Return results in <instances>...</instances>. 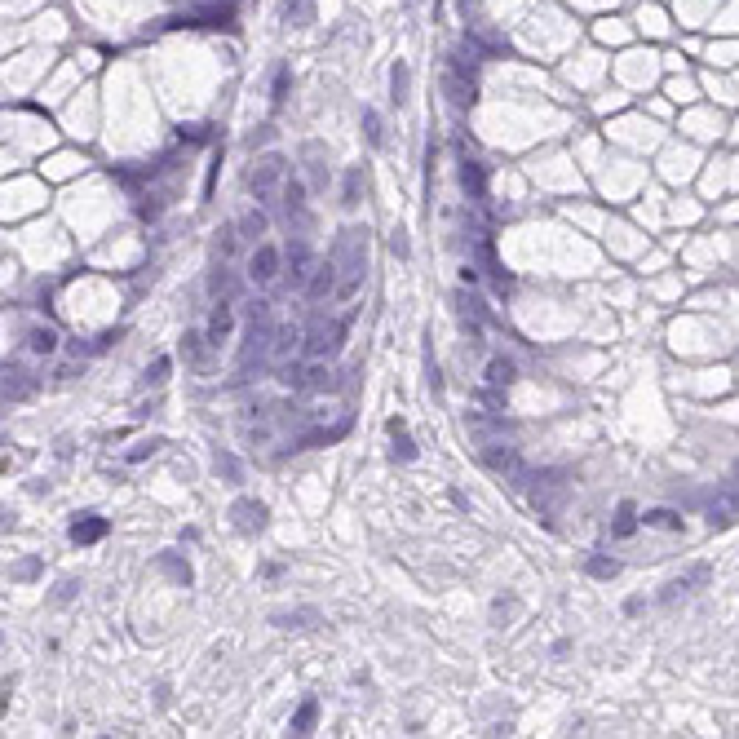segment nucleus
<instances>
[{
	"mask_svg": "<svg viewBox=\"0 0 739 739\" xmlns=\"http://www.w3.org/2000/svg\"><path fill=\"white\" fill-rule=\"evenodd\" d=\"M332 266L341 275L337 284V297L350 301L359 288H364V266H368V231H359V226H346V231L337 235L332 244Z\"/></svg>",
	"mask_w": 739,
	"mask_h": 739,
	"instance_id": "obj_1",
	"label": "nucleus"
},
{
	"mask_svg": "<svg viewBox=\"0 0 739 739\" xmlns=\"http://www.w3.org/2000/svg\"><path fill=\"white\" fill-rule=\"evenodd\" d=\"M288 182V160L284 155H261L248 173V191L257 195V204H270Z\"/></svg>",
	"mask_w": 739,
	"mask_h": 739,
	"instance_id": "obj_2",
	"label": "nucleus"
},
{
	"mask_svg": "<svg viewBox=\"0 0 739 739\" xmlns=\"http://www.w3.org/2000/svg\"><path fill=\"white\" fill-rule=\"evenodd\" d=\"M341 346H346V319L319 323L306 332V354H315V359H332V354H341Z\"/></svg>",
	"mask_w": 739,
	"mask_h": 739,
	"instance_id": "obj_3",
	"label": "nucleus"
},
{
	"mask_svg": "<svg viewBox=\"0 0 739 739\" xmlns=\"http://www.w3.org/2000/svg\"><path fill=\"white\" fill-rule=\"evenodd\" d=\"M279 270H284V257H279V248H275V244H257L253 257H248V279H253L257 288H270L275 279H279Z\"/></svg>",
	"mask_w": 739,
	"mask_h": 739,
	"instance_id": "obj_4",
	"label": "nucleus"
},
{
	"mask_svg": "<svg viewBox=\"0 0 739 739\" xmlns=\"http://www.w3.org/2000/svg\"><path fill=\"white\" fill-rule=\"evenodd\" d=\"M204 332H208V346H212V350H222L226 341H231V332H235V301H231V297H217V306H212Z\"/></svg>",
	"mask_w": 739,
	"mask_h": 739,
	"instance_id": "obj_5",
	"label": "nucleus"
},
{
	"mask_svg": "<svg viewBox=\"0 0 739 739\" xmlns=\"http://www.w3.org/2000/svg\"><path fill=\"white\" fill-rule=\"evenodd\" d=\"M310 275H315V257H310V244L297 235V244H288V284L306 292Z\"/></svg>",
	"mask_w": 739,
	"mask_h": 739,
	"instance_id": "obj_6",
	"label": "nucleus"
},
{
	"mask_svg": "<svg viewBox=\"0 0 739 739\" xmlns=\"http://www.w3.org/2000/svg\"><path fill=\"white\" fill-rule=\"evenodd\" d=\"M284 208H288V226H297V235H306V226H310L306 182H297V177H288V182H284Z\"/></svg>",
	"mask_w": 739,
	"mask_h": 739,
	"instance_id": "obj_7",
	"label": "nucleus"
},
{
	"mask_svg": "<svg viewBox=\"0 0 739 739\" xmlns=\"http://www.w3.org/2000/svg\"><path fill=\"white\" fill-rule=\"evenodd\" d=\"M531 505L540 509V514H553L558 500H563V474H536L531 479Z\"/></svg>",
	"mask_w": 739,
	"mask_h": 739,
	"instance_id": "obj_8",
	"label": "nucleus"
},
{
	"mask_svg": "<svg viewBox=\"0 0 739 739\" xmlns=\"http://www.w3.org/2000/svg\"><path fill=\"white\" fill-rule=\"evenodd\" d=\"M266 514H270V509L261 505V500H235V505H231L235 531H244V536H257L261 527H266Z\"/></svg>",
	"mask_w": 739,
	"mask_h": 739,
	"instance_id": "obj_9",
	"label": "nucleus"
},
{
	"mask_svg": "<svg viewBox=\"0 0 739 739\" xmlns=\"http://www.w3.org/2000/svg\"><path fill=\"white\" fill-rule=\"evenodd\" d=\"M699 584H709V567H704V563L686 567L678 580H668V584H664V594H660V602H678L682 594H691V589H699Z\"/></svg>",
	"mask_w": 739,
	"mask_h": 739,
	"instance_id": "obj_10",
	"label": "nucleus"
},
{
	"mask_svg": "<svg viewBox=\"0 0 739 739\" xmlns=\"http://www.w3.org/2000/svg\"><path fill=\"white\" fill-rule=\"evenodd\" d=\"M337 284H341V275H337V266H332V257H328L323 266H315V275H310L306 297H310V301H323V297H332V292H337Z\"/></svg>",
	"mask_w": 739,
	"mask_h": 739,
	"instance_id": "obj_11",
	"label": "nucleus"
},
{
	"mask_svg": "<svg viewBox=\"0 0 739 739\" xmlns=\"http://www.w3.org/2000/svg\"><path fill=\"white\" fill-rule=\"evenodd\" d=\"M208 332H195V328H186V337H182V359L195 368V372H208Z\"/></svg>",
	"mask_w": 739,
	"mask_h": 739,
	"instance_id": "obj_12",
	"label": "nucleus"
},
{
	"mask_svg": "<svg viewBox=\"0 0 739 739\" xmlns=\"http://www.w3.org/2000/svg\"><path fill=\"white\" fill-rule=\"evenodd\" d=\"M483 376H487V390H509V385L518 381V368H514V359L496 354V359L487 364V372H483Z\"/></svg>",
	"mask_w": 739,
	"mask_h": 739,
	"instance_id": "obj_13",
	"label": "nucleus"
},
{
	"mask_svg": "<svg viewBox=\"0 0 739 739\" xmlns=\"http://www.w3.org/2000/svg\"><path fill=\"white\" fill-rule=\"evenodd\" d=\"M102 536H107V518H97V514H85V518L71 522V540L76 545H97Z\"/></svg>",
	"mask_w": 739,
	"mask_h": 739,
	"instance_id": "obj_14",
	"label": "nucleus"
},
{
	"mask_svg": "<svg viewBox=\"0 0 739 739\" xmlns=\"http://www.w3.org/2000/svg\"><path fill=\"white\" fill-rule=\"evenodd\" d=\"M306 155V169H310V191H328V173H323V146L319 142H306L301 146Z\"/></svg>",
	"mask_w": 739,
	"mask_h": 739,
	"instance_id": "obj_15",
	"label": "nucleus"
},
{
	"mask_svg": "<svg viewBox=\"0 0 739 739\" xmlns=\"http://www.w3.org/2000/svg\"><path fill=\"white\" fill-rule=\"evenodd\" d=\"M301 341H306V337H301V328H275V346H270V359H275V364H284V359H288L292 350H297Z\"/></svg>",
	"mask_w": 739,
	"mask_h": 739,
	"instance_id": "obj_16",
	"label": "nucleus"
},
{
	"mask_svg": "<svg viewBox=\"0 0 739 739\" xmlns=\"http://www.w3.org/2000/svg\"><path fill=\"white\" fill-rule=\"evenodd\" d=\"M266 231H270V222H266V212H261V208H248V212L239 217V235H244V239L266 244Z\"/></svg>",
	"mask_w": 739,
	"mask_h": 739,
	"instance_id": "obj_17",
	"label": "nucleus"
},
{
	"mask_svg": "<svg viewBox=\"0 0 739 739\" xmlns=\"http://www.w3.org/2000/svg\"><path fill=\"white\" fill-rule=\"evenodd\" d=\"M461 182H465V191H469V200H483V195H487V173H483V164L461 160Z\"/></svg>",
	"mask_w": 739,
	"mask_h": 739,
	"instance_id": "obj_18",
	"label": "nucleus"
},
{
	"mask_svg": "<svg viewBox=\"0 0 739 739\" xmlns=\"http://www.w3.org/2000/svg\"><path fill=\"white\" fill-rule=\"evenodd\" d=\"M390 438H394V456H399V461H412L416 456V447H412V438H407V425H403V416H390Z\"/></svg>",
	"mask_w": 739,
	"mask_h": 739,
	"instance_id": "obj_19",
	"label": "nucleus"
},
{
	"mask_svg": "<svg viewBox=\"0 0 739 739\" xmlns=\"http://www.w3.org/2000/svg\"><path fill=\"white\" fill-rule=\"evenodd\" d=\"M31 390H36V381H31V376H27L18 364H9V368H5V394H9V399H27Z\"/></svg>",
	"mask_w": 739,
	"mask_h": 739,
	"instance_id": "obj_20",
	"label": "nucleus"
},
{
	"mask_svg": "<svg viewBox=\"0 0 739 739\" xmlns=\"http://www.w3.org/2000/svg\"><path fill=\"white\" fill-rule=\"evenodd\" d=\"M407 89H412V67L407 62H394V71H390V97L394 102H407Z\"/></svg>",
	"mask_w": 739,
	"mask_h": 739,
	"instance_id": "obj_21",
	"label": "nucleus"
},
{
	"mask_svg": "<svg viewBox=\"0 0 739 739\" xmlns=\"http://www.w3.org/2000/svg\"><path fill=\"white\" fill-rule=\"evenodd\" d=\"M735 514H739V505L726 496V491H721V500H713V505H709V522H713V527H731V522H735Z\"/></svg>",
	"mask_w": 739,
	"mask_h": 739,
	"instance_id": "obj_22",
	"label": "nucleus"
},
{
	"mask_svg": "<svg viewBox=\"0 0 739 739\" xmlns=\"http://www.w3.org/2000/svg\"><path fill=\"white\" fill-rule=\"evenodd\" d=\"M27 346H31V354H54L58 350V332H54V328H31Z\"/></svg>",
	"mask_w": 739,
	"mask_h": 739,
	"instance_id": "obj_23",
	"label": "nucleus"
},
{
	"mask_svg": "<svg viewBox=\"0 0 739 739\" xmlns=\"http://www.w3.org/2000/svg\"><path fill=\"white\" fill-rule=\"evenodd\" d=\"M642 522L647 527H660V531H682V514H673V509H647Z\"/></svg>",
	"mask_w": 739,
	"mask_h": 739,
	"instance_id": "obj_24",
	"label": "nucleus"
},
{
	"mask_svg": "<svg viewBox=\"0 0 739 739\" xmlns=\"http://www.w3.org/2000/svg\"><path fill=\"white\" fill-rule=\"evenodd\" d=\"M315 717H319V699H306L297 713H292V735H310L315 731Z\"/></svg>",
	"mask_w": 739,
	"mask_h": 739,
	"instance_id": "obj_25",
	"label": "nucleus"
},
{
	"mask_svg": "<svg viewBox=\"0 0 739 739\" xmlns=\"http://www.w3.org/2000/svg\"><path fill=\"white\" fill-rule=\"evenodd\" d=\"M208 288H212V297H231L235 301V292H239V284H235V275L226 270V266H217L212 270V279H208Z\"/></svg>",
	"mask_w": 739,
	"mask_h": 739,
	"instance_id": "obj_26",
	"label": "nucleus"
},
{
	"mask_svg": "<svg viewBox=\"0 0 739 739\" xmlns=\"http://www.w3.org/2000/svg\"><path fill=\"white\" fill-rule=\"evenodd\" d=\"M633 527H637V509H633L629 500H624V505L615 509V522H611V536H620V540H624V536H633Z\"/></svg>",
	"mask_w": 739,
	"mask_h": 739,
	"instance_id": "obj_27",
	"label": "nucleus"
},
{
	"mask_svg": "<svg viewBox=\"0 0 739 739\" xmlns=\"http://www.w3.org/2000/svg\"><path fill=\"white\" fill-rule=\"evenodd\" d=\"M359 191H364V169H350L346 182H341V204L354 208V204H359Z\"/></svg>",
	"mask_w": 739,
	"mask_h": 739,
	"instance_id": "obj_28",
	"label": "nucleus"
},
{
	"mask_svg": "<svg viewBox=\"0 0 739 739\" xmlns=\"http://www.w3.org/2000/svg\"><path fill=\"white\" fill-rule=\"evenodd\" d=\"M169 372H173V359L169 354H160L151 368H146V376H142V385H164L169 381Z\"/></svg>",
	"mask_w": 739,
	"mask_h": 739,
	"instance_id": "obj_29",
	"label": "nucleus"
},
{
	"mask_svg": "<svg viewBox=\"0 0 739 739\" xmlns=\"http://www.w3.org/2000/svg\"><path fill=\"white\" fill-rule=\"evenodd\" d=\"M310 620H319V611H288V615H275L279 629H310Z\"/></svg>",
	"mask_w": 739,
	"mask_h": 739,
	"instance_id": "obj_30",
	"label": "nucleus"
},
{
	"mask_svg": "<svg viewBox=\"0 0 739 739\" xmlns=\"http://www.w3.org/2000/svg\"><path fill=\"white\" fill-rule=\"evenodd\" d=\"M615 571H620L615 558H589V576H594V580H611Z\"/></svg>",
	"mask_w": 739,
	"mask_h": 739,
	"instance_id": "obj_31",
	"label": "nucleus"
},
{
	"mask_svg": "<svg viewBox=\"0 0 739 739\" xmlns=\"http://www.w3.org/2000/svg\"><path fill=\"white\" fill-rule=\"evenodd\" d=\"M160 567L169 571V576H173L177 584H191V567H186V563H177L173 553H164V558H160Z\"/></svg>",
	"mask_w": 739,
	"mask_h": 739,
	"instance_id": "obj_32",
	"label": "nucleus"
},
{
	"mask_svg": "<svg viewBox=\"0 0 739 739\" xmlns=\"http://www.w3.org/2000/svg\"><path fill=\"white\" fill-rule=\"evenodd\" d=\"M364 133H368V142H372V146H381V142H385V133H381V116H376L372 107L364 111Z\"/></svg>",
	"mask_w": 739,
	"mask_h": 739,
	"instance_id": "obj_33",
	"label": "nucleus"
},
{
	"mask_svg": "<svg viewBox=\"0 0 739 739\" xmlns=\"http://www.w3.org/2000/svg\"><path fill=\"white\" fill-rule=\"evenodd\" d=\"M235 244H239V226H226V231H217V253H222V257H231Z\"/></svg>",
	"mask_w": 739,
	"mask_h": 739,
	"instance_id": "obj_34",
	"label": "nucleus"
},
{
	"mask_svg": "<svg viewBox=\"0 0 739 739\" xmlns=\"http://www.w3.org/2000/svg\"><path fill=\"white\" fill-rule=\"evenodd\" d=\"M284 97H288V67H279V71H275V89H270V102H275V107H284Z\"/></svg>",
	"mask_w": 739,
	"mask_h": 739,
	"instance_id": "obj_35",
	"label": "nucleus"
},
{
	"mask_svg": "<svg viewBox=\"0 0 739 739\" xmlns=\"http://www.w3.org/2000/svg\"><path fill=\"white\" fill-rule=\"evenodd\" d=\"M155 447H160V438H142V443H138V447H133V452H128V465H138V461H146V456H151Z\"/></svg>",
	"mask_w": 739,
	"mask_h": 739,
	"instance_id": "obj_36",
	"label": "nucleus"
},
{
	"mask_svg": "<svg viewBox=\"0 0 739 739\" xmlns=\"http://www.w3.org/2000/svg\"><path fill=\"white\" fill-rule=\"evenodd\" d=\"M425 381H430V390H434V394L443 390V376H438V364H434V359H425Z\"/></svg>",
	"mask_w": 739,
	"mask_h": 739,
	"instance_id": "obj_37",
	"label": "nucleus"
},
{
	"mask_svg": "<svg viewBox=\"0 0 739 739\" xmlns=\"http://www.w3.org/2000/svg\"><path fill=\"white\" fill-rule=\"evenodd\" d=\"M76 589H80V580H62V584H58V594H54V602H71V598H76Z\"/></svg>",
	"mask_w": 739,
	"mask_h": 739,
	"instance_id": "obj_38",
	"label": "nucleus"
},
{
	"mask_svg": "<svg viewBox=\"0 0 739 739\" xmlns=\"http://www.w3.org/2000/svg\"><path fill=\"white\" fill-rule=\"evenodd\" d=\"M390 248L399 253V257H407V253H412V248H407V231H394V235H390Z\"/></svg>",
	"mask_w": 739,
	"mask_h": 739,
	"instance_id": "obj_39",
	"label": "nucleus"
},
{
	"mask_svg": "<svg viewBox=\"0 0 739 739\" xmlns=\"http://www.w3.org/2000/svg\"><path fill=\"white\" fill-rule=\"evenodd\" d=\"M217 469L226 474V479H239V465H235V456H217Z\"/></svg>",
	"mask_w": 739,
	"mask_h": 739,
	"instance_id": "obj_40",
	"label": "nucleus"
},
{
	"mask_svg": "<svg viewBox=\"0 0 739 739\" xmlns=\"http://www.w3.org/2000/svg\"><path fill=\"white\" fill-rule=\"evenodd\" d=\"M721 491H726V496H731V500H735V505H739V474H735V479H731V483H726V487H721Z\"/></svg>",
	"mask_w": 739,
	"mask_h": 739,
	"instance_id": "obj_41",
	"label": "nucleus"
}]
</instances>
